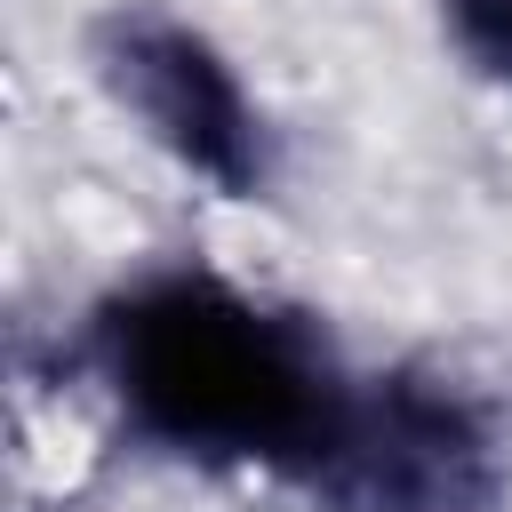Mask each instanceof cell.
<instances>
[{
    "mask_svg": "<svg viewBox=\"0 0 512 512\" xmlns=\"http://www.w3.org/2000/svg\"><path fill=\"white\" fill-rule=\"evenodd\" d=\"M96 72L120 96V112L144 120V136L192 168L200 184H216L224 200H256L272 184V136L256 96L240 88V72L224 64V48L176 16L152 8H120L96 32Z\"/></svg>",
    "mask_w": 512,
    "mask_h": 512,
    "instance_id": "cell-2",
    "label": "cell"
},
{
    "mask_svg": "<svg viewBox=\"0 0 512 512\" xmlns=\"http://www.w3.org/2000/svg\"><path fill=\"white\" fill-rule=\"evenodd\" d=\"M96 376L136 440L200 464L328 472L360 448V400L328 344L208 272H152L96 312Z\"/></svg>",
    "mask_w": 512,
    "mask_h": 512,
    "instance_id": "cell-1",
    "label": "cell"
},
{
    "mask_svg": "<svg viewBox=\"0 0 512 512\" xmlns=\"http://www.w3.org/2000/svg\"><path fill=\"white\" fill-rule=\"evenodd\" d=\"M440 24L456 40V56L512 96V0H440Z\"/></svg>",
    "mask_w": 512,
    "mask_h": 512,
    "instance_id": "cell-3",
    "label": "cell"
}]
</instances>
